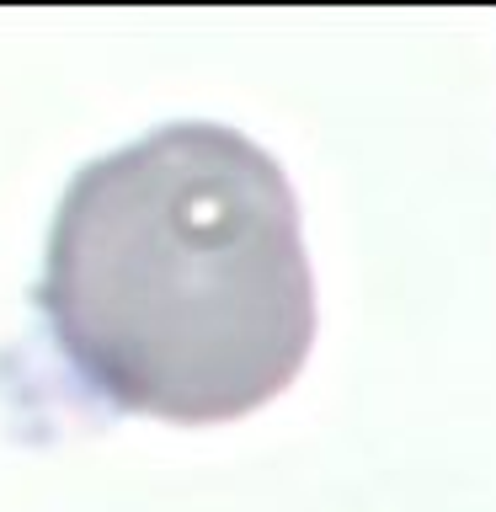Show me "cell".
<instances>
[{"label": "cell", "instance_id": "cell-1", "mask_svg": "<svg viewBox=\"0 0 496 512\" xmlns=\"http://www.w3.org/2000/svg\"><path fill=\"white\" fill-rule=\"evenodd\" d=\"M38 310L112 411L208 427L299 379L315 278L278 155L224 123H160L59 192Z\"/></svg>", "mask_w": 496, "mask_h": 512}]
</instances>
